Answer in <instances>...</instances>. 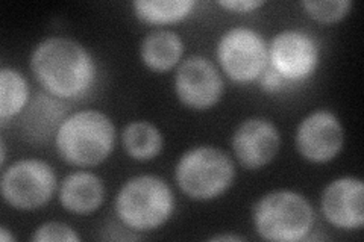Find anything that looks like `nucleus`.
<instances>
[{
  "label": "nucleus",
  "instance_id": "nucleus-1",
  "mask_svg": "<svg viewBox=\"0 0 364 242\" xmlns=\"http://www.w3.org/2000/svg\"><path fill=\"white\" fill-rule=\"evenodd\" d=\"M29 67L43 91L60 100L84 97L97 77L95 56L68 37L41 40L31 53Z\"/></svg>",
  "mask_w": 364,
  "mask_h": 242
},
{
  "label": "nucleus",
  "instance_id": "nucleus-2",
  "mask_svg": "<svg viewBox=\"0 0 364 242\" xmlns=\"http://www.w3.org/2000/svg\"><path fill=\"white\" fill-rule=\"evenodd\" d=\"M117 129L112 119L97 109L68 114L53 136L55 150L65 164L95 168L112 155Z\"/></svg>",
  "mask_w": 364,
  "mask_h": 242
},
{
  "label": "nucleus",
  "instance_id": "nucleus-3",
  "mask_svg": "<svg viewBox=\"0 0 364 242\" xmlns=\"http://www.w3.org/2000/svg\"><path fill=\"white\" fill-rule=\"evenodd\" d=\"M176 199L168 183L155 175H139L123 183L114 197L119 223L134 233L152 232L175 214Z\"/></svg>",
  "mask_w": 364,
  "mask_h": 242
},
{
  "label": "nucleus",
  "instance_id": "nucleus-4",
  "mask_svg": "<svg viewBox=\"0 0 364 242\" xmlns=\"http://www.w3.org/2000/svg\"><path fill=\"white\" fill-rule=\"evenodd\" d=\"M316 211L304 194L281 188L272 189L254 203L252 226L257 235L270 242H299L310 238Z\"/></svg>",
  "mask_w": 364,
  "mask_h": 242
},
{
  "label": "nucleus",
  "instance_id": "nucleus-5",
  "mask_svg": "<svg viewBox=\"0 0 364 242\" xmlns=\"http://www.w3.org/2000/svg\"><path fill=\"white\" fill-rule=\"evenodd\" d=\"M237 176L234 159L214 145H196L182 153L175 165V182L186 197L211 202L232 187Z\"/></svg>",
  "mask_w": 364,
  "mask_h": 242
},
{
  "label": "nucleus",
  "instance_id": "nucleus-6",
  "mask_svg": "<svg viewBox=\"0 0 364 242\" xmlns=\"http://www.w3.org/2000/svg\"><path fill=\"white\" fill-rule=\"evenodd\" d=\"M53 167L43 159L25 158L5 167L0 179L4 202L20 212L43 209L58 191Z\"/></svg>",
  "mask_w": 364,
  "mask_h": 242
},
{
  "label": "nucleus",
  "instance_id": "nucleus-7",
  "mask_svg": "<svg viewBox=\"0 0 364 242\" xmlns=\"http://www.w3.org/2000/svg\"><path fill=\"white\" fill-rule=\"evenodd\" d=\"M215 60L220 72L232 82H255L269 65L267 41L257 29L231 28L222 33L215 45Z\"/></svg>",
  "mask_w": 364,
  "mask_h": 242
},
{
  "label": "nucleus",
  "instance_id": "nucleus-8",
  "mask_svg": "<svg viewBox=\"0 0 364 242\" xmlns=\"http://www.w3.org/2000/svg\"><path fill=\"white\" fill-rule=\"evenodd\" d=\"M269 67L289 84L309 80L321 62V45L302 29H284L267 43Z\"/></svg>",
  "mask_w": 364,
  "mask_h": 242
},
{
  "label": "nucleus",
  "instance_id": "nucleus-9",
  "mask_svg": "<svg viewBox=\"0 0 364 242\" xmlns=\"http://www.w3.org/2000/svg\"><path fill=\"white\" fill-rule=\"evenodd\" d=\"M173 89L182 106L203 112L222 100L225 82L220 68L207 56L191 55L176 67Z\"/></svg>",
  "mask_w": 364,
  "mask_h": 242
},
{
  "label": "nucleus",
  "instance_id": "nucleus-10",
  "mask_svg": "<svg viewBox=\"0 0 364 242\" xmlns=\"http://www.w3.org/2000/svg\"><path fill=\"white\" fill-rule=\"evenodd\" d=\"M294 145L299 156L310 164H328L345 145V128L329 109H316L299 121L294 132Z\"/></svg>",
  "mask_w": 364,
  "mask_h": 242
},
{
  "label": "nucleus",
  "instance_id": "nucleus-11",
  "mask_svg": "<svg viewBox=\"0 0 364 242\" xmlns=\"http://www.w3.org/2000/svg\"><path fill=\"white\" fill-rule=\"evenodd\" d=\"M281 132L266 117H249L237 126L231 138L232 156L238 165L258 171L273 163L281 150Z\"/></svg>",
  "mask_w": 364,
  "mask_h": 242
},
{
  "label": "nucleus",
  "instance_id": "nucleus-12",
  "mask_svg": "<svg viewBox=\"0 0 364 242\" xmlns=\"http://www.w3.org/2000/svg\"><path fill=\"white\" fill-rule=\"evenodd\" d=\"M321 212L338 230H360L364 226V182L355 176L331 180L321 194Z\"/></svg>",
  "mask_w": 364,
  "mask_h": 242
},
{
  "label": "nucleus",
  "instance_id": "nucleus-13",
  "mask_svg": "<svg viewBox=\"0 0 364 242\" xmlns=\"http://www.w3.org/2000/svg\"><path fill=\"white\" fill-rule=\"evenodd\" d=\"M105 183L97 175L87 170L67 175L58 188L63 209L72 215L85 216L97 212L105 203Z\"/></svg>",
  "mask_w": 364,
  "mask_h": 242
},
{
  "label": "nucleus",
  "instance_id": "nucleus-14",
  "mask_svg": "<svg viewBox=\"0 0 364 242\" xmlns=\"http://www.w3.org/2000/svg\"><path fill=\"white\" fill-rule=\"evenodd\" d=\"M186 52L184 40L172 29H155L140 43V60L155 73H167L181 62Z\"/></svg>",
  "mask_w": 364,
  "mask_h": 242
},
{
  "label": "nucleus",
  "instance_id": "nucleus-15",
  "mask_svg": "<svg viewBox=\"0 0 364 242\" xmlns=\"http://www.w3.org/2000/svg\"><path fill=\"white\" fill-rule=\"evenodd\" d=\"M67 115L64 100L56 99L43 91L38 96L31 99L28 108L21 114V128L33 141L43 143L48 138L55 136Z\"/></svg>",
  "mask_w": 364,
  "mask_h": 242
},
{
  "label": "nucleus",
  "instance_id": "nucleus-16",
  "mask_svg": "<svg viewBox=\"0 0 364 242\" xmlns=\"http://www.w3.org/2000/svg\"><path fill=\"white\" fill-rule=\"evenodd\" d=\"M122 145L124 153L136 163H149L161 155L164 138L152 121L134 120L122 131Z\"/></svg>",
  "mask_w": 364,
  "mask_h": 242
},
{
  "label": "nucleus",
  "instance_id": "nucleus-17",
  "mask_svg": "<svg viewBox=\"0 0 364 242\" xmlns=\"http://www.w3.org/2000/svg\"><path fill=\"white\" fill-rule=\"evenodd\" d=\"M195 0H135V17L149 26H168L188 18L196 8Z\"/></svg>",
  "mask_w": 364,
  "mask_h": 242
},
{
  "label": "nucleus",
  "instance_id": "nucleus-18",
  "mask_svg": "<svg viewBox=\"0 0 364 242\" xmlns=\"http://www.w3.org/2000/svg\"><path fill=\"white\" fill-rule=\"evenodd\" d=\"M31 99V87L21 72L14 67L0 68V120L2 124L25 112Z\"/></svg>",
  "mask_w": 364,
  "mask_h": 242
},
{
  "label": "nucleus",
  "instance_id": "nucleus-19",
  "mask_svg": "<svg viewBox=\"0 0 364 242\" xmlns=\"http://www.w3.org/2000/svg\"><path fill=\"white\" fill-rule=\"evenodd\" d=\"M302 9L311 20L322 25H334L349 16L350 0H304Z\"/></svg>",
  "mask_w": 364,
  "mask_h": 242
},
{
  "label": "nucleus",
  "instance_id": "nucleus-20",
  "mask_svg": "<svg viewBox=\"0 0 364 242\" xmlns=\"http://www.w3.org/2000/svg\"><path fill=\"white\" fill-rule=\"evenodd\" d=\"M32 242H79L81 236L77 235L76 230L61 221H46L40 224L31 236Z\"/></svg>",
  "mask_w": 364,
  "mask_h": 242
},
{
  "label": "nucleus",
  "instance_id": "nucleus-21",
  "mask_svg": "<svg viewBox=\"0 0 364 242\" xmlns=\"http://www.w3.org/2000/svg\"><path fill=\"white\" fill-rule=\"evenodd\" d=\"M258 84H259V88L263 93L266 94H277V93H281V91H284L287 88V85H290L287 80H284L275 70H273L272 67L267 65L266 70L263 72V75H261L258 77Z\"/></svg>",
  "mask_w": 364,
  "mask_h": 242
},
{
  "label": "nucleus",
  "instance_id": "nucleus-22",
  "mask_svg": "<svg viewBox=\"0 0 364 242\" xmlns=\"http://www.w3.org/2000/svg\"><path fill=\"white\" fill-rule=\"evenodd\" d=\"M218 5L235 14H249L263 8L266 2H263V0H220Z\"/></svg>",
  "mask_w": 364,
  "mask_h": 242
},
{
  "label": "nucleus",
  "instance_id": "nucleus-23",
  "mask_svg": "<svg viewBox=\"0 0 364 242\" xmlns=\"http://www.w3.org/2000/svg\"><path fill=\"white\" fill-rule=\"evenodd\" d=\"M246 238L245 236H240V235H234V233H218V235H214V236H211L210 238V241H213V242H223V241H226V242H242V241H245Z\"/></svg>",
  "mask_w": 364,
  "mask_h": 242
},
{
  "label": "nucleus",
  "instance_id": "nucleus-24",
  "mask_svg": "<svg viewBox=\"0 0 364 242\" xmlns=\"http://www.w3.org/2000/svg\"><path fill=\"white\" fill-rule=\"evenodd\" d=\"M17 238L13 233H9V230L5 226H0V241H2V242H13Z\"/></svg>",
  "mask_w": 364,
  "mask_h": 242
},
{
  "label": "nucleus",
  "instance_id": "nucleus-25",
  "mask_svg": "<svg viewBox=\"0 0 364 242\" xmlns=\"http://www.w3.org/2000/svg\"><path fill=\"white\" fill-rule=\"evenodd\" d=\"M0 148H2V155H0V165H2V168H5L6 167V144L4 140H2V143H0Z\"/></svg>",
  "mask_w": 364,
  "mask_h": 242
}]
</instances>
